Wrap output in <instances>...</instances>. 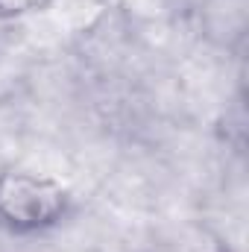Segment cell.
<instances>
[{
	"instance_id": "3",
	"label": "cell",
	"mask_w": 249,
	"mask_h": 252,
	"mask_svg": "<svg viewBox=\"0 0 249 252\" xmlns=\"http://www.w3.org/2000/svg\"><path fill=\"white\" fill-rule=\"evenodd\" d=\"M53 0H0V21H21L41 9H47Z\"/></svg>"
},
{
	"instance_id": "1",
	"label": "cell",
	"mask_w": 249,
	"mask_h": 252,
	"mask_svg": "<svg viewBox=\"0 0 249 252\" xmlns=\"http://www.w3.org/2000/svg\"><path fill=\"white\" fill-rule=\"evenodd\" d=\"M76 202L59 179L27 167L0 170V232L44 235L67 223Z\"/></svg>"
},
{
	"instance_id": "2",
	"label": "cell",
	"mask_w": 249,
	"mask_h": 252,
	"mask_svg": "<svg viewBox=\"0 0 249 252\" xmlns=\"http://www.w3.org/2000/svg\"><path fill=\"white\" fill-rule=\"evenodd\" d=\"M196 32L208 47L238 56L249 32V0H199Z\"/></svg>"
}]
</instances>
